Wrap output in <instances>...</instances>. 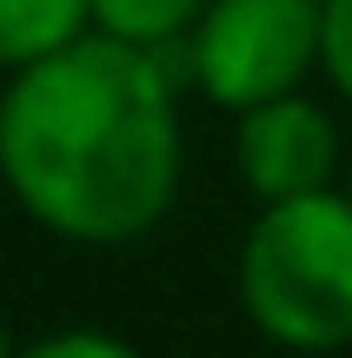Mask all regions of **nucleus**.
<instances>
[{
	"label": "nucleus",
	"instance_id": "f257e3e1",
	"mask_svg": "<svg viewBox=\"0 0 352 358\" xmlns=\"http://www.w3.org/2000/svg\"><path fill=\"white\" fill-rule=\"evenodd\" d=\"M180 60L87 27L0 80V186L66 245H133L186 179Z\"/></svg>",
	"mask_w": 352,
	"mask_h": 358
},
{
	"label": "nucleus",
	"instance_id": "f03ea898",
	"mask_svg": "<svg viewBox=\"0 0 352 358\" xmlns=\"http://www.w3.org/2000/svg\"><path fill=\"white\" fill-rule=\"evenodd\" d=\"M233 292L246 325L293 358H332L352 345V192L266 199L239 232Z\"/></svg>",
	"mask_w": 352,
	"mask_h": 358
},
{
	"label": "nucleus",
	"instance_id": "7ed1b4c3",
	"mask_svg": "<svg viewBox=\"0 0 352 358\" xmlns=\"http://www.w3.org/2000/svg\"><path fill=\"white\" fill-rule=\"evenodd\" d=\"M167 53L206 106L246 113L319 73V0H206L193 34Z\"/></svg>",
	"mask_w": 352,
	"mask_h": 358
},
{
	"label": "nucleus",
	"instance_id": "20e7f679",
	"mask_svg": "<svg viewBox=\"0 0 352 358\" xmlns=\"http://www.w3.org/2000/svg\"><path fill=\"white\" fill-rule=\"evenodd\" d=\"M233 173L253 199H300V192L346 186V133L339 113L313 93H279L233 113Z\"/></svg>",
	"mask_w": 352,
	"mask_h": 358
},
{
	"label": "nucleus",
	"instance_id": "39448f33",
	"mask_svg": "<svg viewBox=\"0 0 352 358\" xmlns=\"http://www.w3.org/2000/svg\"><path fill=\"white\" fill-rule=\"evenodd\" d=\"M93 27L87 0H0V80L47 60L53 47L80 40Z\"/></svg>",
	"mask_w": 352,
	"mask_h": 358
},
{
	"label": "nucleus",
	"instance_id": "423d86ee",
	"mask_svg": "<svg viewBox=\"0 0 352 358\" xmlns=\"http://www.w3.org/2000/svg\"><path fill=\"white\" fill-rule=\"evenodd\" d=\"M93 7V27L113 40H133V47H180L193 34V20L206 13V0H87Z\"/></svg>",
	"mask_w": 352,
	"mask_h": 358
},
{
	"label": "nucleus",
	"instance_id": "0eeeda50",
	"mask_svg": "<svg viewBox=\"0 0 352 358\" xmlns=\"http://www.w3.org/2000/svg\"><path fill=\"white\" fill-rule=\"evenodd\" d=\"M319 80L352 113V0H319Z\"/></svg>",
	"mask_w": 352,
	"mask_h": 358
},
{
	"label": "nucleus",
	"instance_id": "6e6552de",
	"mask_svg": "<svg viewBox=\"0 0 352 358\" xmlns=\"http://www.w3.org/2000/svg\"><path fill=\"white\" fill-rule=\"evenodd\" d=\"M13 358H146V352L133 338L106 332V325H60L34 345H13Z\"/></svg>",
	"mask_w": 352,
	"mask_h": 358
},
{
	"label": "nucleus",
	"instance_id": "1a4fd4ad",
	"mask_svg": "<svg viewBox=\"0 0 352 358\" xmlns=\"http://www.w3.org/2000/svg\"><path fill=\"white\" fill-rule=\"evenodd\" d=\"M0 358H13V332H7V312H0Z\"/></svg>",
	"mask_w": 352,
	"mask_h": 358
},
{
	"label": "nucleus",
	"instance_id": "9d476101",
	"mask_svg": "<svg viewBox=\"0 0 352 358\" xmlns=\"http://www.w3.org/2000/svg\"><path fill=\"white\" fill-rule=\"evenodd\" d=\"M346 192H352V159H346Z\"/></svg>",
	"mask_w": 352,
	"mask_h": 358
}]
</instances>
